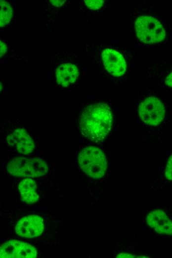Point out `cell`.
<instances>
[{
	"label": "cell",
	"mask_w": 172,
	"mask_h": 258,
	"mask_svg": "<svg viewBox=\"0 0 172 258\" xmlns=\"http://www.w3.org/2000/svg\"><path fill=\"white\" fill-rule=\"evenodd\" d=\"M0 58H1L6 53L7 50V47L6 44L0 40Z\"/></svg>",
	"instance_id": "obj_18"
},
{
	"label": "cell",
	"mask_w": 172,
	"mask_h": 258,
	"mask_svg": "<svg viewBox=\"0 0 172 258\" xmlns=\"http://www.w3.org/2000/svg\"><path fill=\"white\" fill-rule=\"evenodd\" d=\"M101 60L105 69L112 75L119 77L127 70V64L121 53L114 49L105 48L101 54Z\"/></svg>",
	"instance_id": "obj_8"
},
{
	"label": "cell",
	"mask_w": 172,
	"mask_h": 258,
	"mask_svg": "<svg viewBox=\"0 0 172 258\" xmlns=\"http://www.w3.org/2000/svg\"><path fill=\"white\" fill-rule=\"evenodd\" d=\"M84 1L88 9L94 10L100 9L104 3L103 0H84Z\"/></svg>",
	"instance_id": "obj_16"
},
{
	"label": "cell",
	"mask_w": 172,
	"mask_h": 258,
	"mask_svg": "<svg viewBox=\"0 0 172 258\" xmlns=\"http://www.w3.org/2000/svg\"><path fill=\"white\" fill-rule=\"evenodd\" d=\"M116 258H138V257L128 253H121L116 256Z\"/></svg>",
	"instance_id": "obj_19"
},
{
	"label": "cell",
	"mask_w": 172,
	"mask_h": 258,
	"mask_svg": "<svg viewBox=\"0 0 172 258\" xmlns=\"http://www.w3.org/2000/svg\"><path fill=\"white\" fill-rule=\"evenodd\" d=\"M78 164L87 176L93 179L103 177L107 169L106 156L100 148L95 146H87L80 152Z\"/></svg>",
	"instance_id": "obj_3"
},
{
	"label": "cell",
	"mask_w": 172,
	"mask_h": 258,
	"mask_svg": "<svg viewBox=\"0 0 172 258\" xmlns=\"http://www.w3.org/2000/svg\"><path fill=\"white\" fill-rule=\"evenodd\" d=\"M37 256L35 248L25 242L12 240L2 244L0 257L4 258H34Z\"/></svg>",
	"instance_id": "obj_6"
},
{
	"label": "cell",
	"mask_w": 172,
	"mask_h": 258,
	"mask_svg": "<svg viewBox=\"0 0 172 258\" xmlns=\"http://www.w3.org/2000/svg\"><path fill=\"white\" fill-rule=\"evenodd\" d=\"M18 189L22 200L26 203L32 204L37 202L39 196L37 193V184L31 178L23 179L19 184Z\"/></svg>",
	"instance_id": "obj_12"
},
{
	"label": "cell",
	"mask_w": 172,
	"mask_h": 258,
	"mask_svg": "<svg viewBox=\"0 0 172 258\" xmlns=\"http://www.w3.org/2000/svg\"><path fill=\"white\" fill-rule=\"evenodd\" d=\"M13 8L10 3L6 0H0V26L3 28L10 23L13 17Z\"/></svg>",
	"instance_id": "obj_13"
},
{
	"label": "cell",
	"mask_w": 172,
	"mask_h": 258,
	"mask_svg": "<svg viewBox=\"0 0 172 258\" xmlns=\"http://www.w3.org/2000/svg\"><path fill=\"white\" fill-rule=\"evenodd\" d=\"M159 77L164 85L172 88V65H169L163 69L162 72L159 74Z\"/></svg>",
	"instance_id": "obj_14"
},
{
	"label": "cell",
	"mask_w": 172,
	"mask_h": 258,
	"mask_svg": "<svg viewBox=\"0 0 172 258\" xmlns=\"http://www.w3.org/2000/svg\"><path fill=\"white\" fill-rule=\"evenodd\" d=\"M54 72L57 83L64 88L74 84L79 76L77 64L69 60L62 59L56 63Z\"/></svg>",
	"instance_id": "obj_7"
},
{
	"label": "cell",
	"mask_w": 172,
	"mask_h": 258,
	"mask_svg": "<svg viewBox=\"0 0 172 258\" xmlns=\"http://www.w3.org/2000/svg\"><path fill=\"white\" fill-rule=\"evenodd\" d=\"M164 175L167 180L172 181V153L170 156L166 164Z\"/></svg>",
	"instance_id": "obj_15"
},
{
	"label": "cell",
	"mask_w": 172,
	"mask_h": 258,
	"mask_svg": "<svg viewBox=\"0 0 172 258\" xmlns=\"http://www.w3.org/2000/svg\"><path fill=\"white\" fill-rule=\"evenodd\" d=\"M148 226L157 233L172 236V220L161 209H154L147 215Z\"/></svg>",
	"instance_id": "obj_11"
},
{
	"label": "cell",
	"mask_w": 172,
	"mask_h": 258,
	"mask_svg": "<svg viewBox=\"0 0 172 258\" xmlns=\"http://www.w3.org/2000/svg\"><path fill=\"white\" fill-rule=\"evenodd\" d=\"M138 113L142 122L148 126L156 127L165 121L167 110L164 103L159 98L150 96L140 103Z\"/></svg>",
	"instance_id": "obj_5"
},
{
	"label": "cell",
	"mask_w": 172,
	"mask_h": 258,
	"mask_svg": "<svg viewBox=\"0 0 172 258\" xmlns=\"http://www.w3.org/2000/svg\"><path fill=\"white\" fill-rule=\"evenodd\" d=\"M112 126V114L110 107L103 102L87 105L78 119L80 132L94 142L102 141L108 136Z\"/></svg>",
	"instance_id": "obj_1"
},
{
	"label": "cell",
	"mask_w": 172,
	"mask_h": 258,
	"mask_svg": "<svg viewBox=\"0 0 172 258\" xmlns=\"http://www.w3.org/2000/svg\"><path fill=\"white\" fill-rule=\"evenodd\" d=\"M135 29L138 38L147 44L163 43L167 38V30L163 22L157 17L141 15L135 22Z\"/></svg>",
	"instance_id": "obj_2"
},
{
	"label": "cell",
	"mask_w": 172,
	"mask_h": 258,
	"mask_svg": "<svg viewBox=\"0 0 172 258\" xmlns=\"http://www.w3.org/2000/svg\"><path fill=\"white\" fill-rule=\"evenodd\" d=\"M44 230L43 220L37 215H31L21 218L15 227L16 233L19 236L32 238L40 236Z\"/></svg>",
	"instance_id": "obj_9"
},
{
	"label": "cell",
	"mask_w": 172,
	"mask_h": 258,
	"mask_svg": "<svg viewBox=\"0 0 172 258\" xmlns=\"http://www.w3.org/2000/svg\"><path fill=\"white\" fill-rule=\"evenodd\" d=\"M7 171L13 176L34 178L45 175L48 167L42 158L18 157L8 163Z\"/></svg>",
	"instance_id": "obj_4"
},
{
	"label": "cell",
	"mask_w": 172,
	"mask_h": 258,
	"mask_svg": "<svg viewBox=\"0 0 172 258\" xmlns=\"http://www.w3.org/2000/svg\"><path fill=\"white\" fill-rule=\"evenodd\" d=\"M8 144L23 155L29 154L34 151V141L25 129L17 128L13 129L6 137Z\"/></svg>",
	"instance_id": "obj_10"
},
{
	"label": "cell",
	"mask_w": 172,
	"mask_h": 258,
	"mask_svg": "<svg viewBox=\"0 0 172 258\" xmlns=\"http://www.w3.org/2000/svg\"><path fill=\"white\" fill-rule=\"evenodd\" d=\"M66 0H49V3L52 6L60 7L63 6L66 2Z\"/></svg>",
	"instance_id": "obj_17"
}]
</instances>
